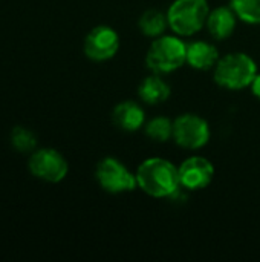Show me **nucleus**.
I'll return each instance as SVG.
<instances>
[{
	"instance_id": "f257e3e1",
	"label": "nucleus",
	"mask_w": 260,
	"mask_h": 262,
	"mask_svg": "<svg viewBox=\"0 0 260 262\" xmlns=\"http://www.w3.org/2000/svg\"><path fill=\"white\" fill-rule=\"evenodd\" d=\"M138 187L153 198L173 196L181 183L178 167L164 158H149L143 161L136 170Z\"/></svg>"
},
{
	"instance_id": "f03ea898",
	"label": "nucleus",
	"mask_w": 260,
	"mask_h": 262,
	"mask_svg": "<svg viewBox=\"0 0 260 262\" xmlns=\"http://www.w3.org/2000/svg\"><path fill=\"white\" fill-rule=\"evenodd\" d=\"M257 75L256 61L245 52H231L219 58L215 66V80L230 91H241L251 86Z\"/></svg>"
},
{
	"instance_id": "7ed1b4c3",
	"label": "nucleus",
	"mask_w": 260,
	"mask_h": 262,
	"mask_svg": "<svg viewBox=\"0 0 260 262\" xmlns=\"http://www.w3.org/2000/svg\"><path fill=\"white\" fill-rule=\"evenodd\" d=\"M187 63V45L173 35H159L146 54V64L155 74H170Z\"/></svg>"
},
{
	"instance_id": "20e7f679",
	"label": "nucleus",
	"mask_w": 260,
	"mask_h": 262,
	"mask_svg": "<svg viewBox=\"0 0 260 262\" xmlns=\"http://www.w3.org/2000/svg\"><path fill=\"white\" fill-rule=\"evenodd\" d=\"M208 14L207 0H175L167 11L169 26L175 34L188 37L205 26Z\"/></svg>"
},
{
	"instance_id": "39448f33",
	"label": "nucleus",
	"mask_w": 260,
	"mask_h": 262,
	"mask_svg": "<svg viewBox=\"0 0 260 262\" xmlns=\"http://www.w3.org/2000/svg\"><path fill=\"white\" fill-rule=\"evenodd\" d=\"M32 177L46 183H60L67 177L69 164L66 158L55 149H35L28 161Z\"/></svg>"
},
{
	"instance_id": "423d86ee",
	"label": "nucleus",
	"mask_w": 260,
	"mask_h": 262,
	"mask_svg": "<svg viewBox=\"0 0 260 262\" xmlns=\"http://www.w3.org/2000/svg\"><path fill=\"white\" fill-rule=\"evenodd\" d=\"M95 178L98 184L109 193L132 192L138 186L136 175H133L120 160L110 157L98 163Z\"/></svg>"
},
{
	"instance_id": "0eeeda50",
	"label": "nucleus",
	"mask_w": 260,
	"mask_h": 262,
	"mask_svg": "<svg viewBox=\"0 0 260 262\" xmlns=\"http://www.w3.org/2000/svg\"><path fill=\"white\" fill-rule=\"evenodd\" d=\"M173 138L178 146L196 150L208 143L210 126L196 114H182L173 121Z\"/></svg>"
},
{
	"instance_id": "6e6552de",
	"label": "nucleus",
	"mask_w": 260,
	"mask_h": 262,
	"mask_svg": "<svg viewBox=\"0 0 260 262\" xmlns=\"http://www.w3.org/2000/svg\"><path fill=\"white\" fill-rule=\"evenodd\" d=\"M84 54L93 61H106L120 49V37L110 26H95L84 38Z\"/></svg>"
},
{
	"instance_id": "1a4fd4ad",
	"label": "nucleus",
	"mask_w": 260,
	"mask_h": 262,
	"mask_svg": "<svg viewBox=\"0 0 260 262\" xmlns=\"http://www.w3.org/2000/svg\"><path fill=\"white\" fill-rule=\"evenodd\" d=\"M179 183L182 187L188 190H201L205 189L215 177V167L211 161L204 157H188L178 167Z\"/></svg>"
},
{
	"instance_id": "9d476101",
	"label": "nucleus",
	"mask_w": 260,
	"mask_h": 262,
	"mask_svg": "<svg viewBox=\"0 0 260 262\" xmlns=\"http://www.w3.org/2000/svg\"><path fill=\"white\" fill-rule=\"evenodd\" d=\"M112 121L124 132H136L146 124V114L136 101L127 100L115 106L112 112Z\"/></svg>"
},
{
	"instance_id": "9b49d317",
	"label": "nucleus",
	"mask_w": 260,
	"mask_h": 262,
	"mask_svg": "<svg viewBox=\"0 0 260 262\" xmlns=\"http://www.w3.org/2000/svg\"><path fill=\"white\" fill-rule=\"evenodd\" d=\"M219 52L215 45L195 40L187 45V63L198 71H210L215 69L216 63L219 61Z\"/></svg>"
},
{
	"instance_id": "f8f14e48",
	"label": "nucleus",
	"mask_w": 260,
	"mask_h": 262,
	"mask_svg": "<svg viewBox=\"0 0 260 262\" xmlns=\"http://www.w3.org/2000/svg\"><path fill=\"white\" fill-rule=\"evenodd\" d=\"M236 17L238 15L233 11V8L219 6V8H215L213 11H210L205 26L213 38L225 40L236 29Z\"/></svg>"
},
{
	"instance_id": "ddd939ff",
	"label": "nucleus",
	"mask_w": 260,
	"mask_h": 262,
	"mask_svg": "<svg viewBox=\"0 0 260 262\" xmlns=\"http://www.w3.org/2000/svg\"><path fill=\"white\" fill-rule=\"evenodd\" d=\"M139 98L147 104H159L164 103L170 97V86L169 83L161 77V74H153L150 77H146L139 88H138Z\"/></svg>"
},
{
	"instance_id": "4468645a",
	"label": "nucleus",
	"mask_w": 260,
	"mask_h": 262,
	"mask_svg": "<svg viewBox=\"0 0 260 262\" xmlns=\"http://www.w3.org/2000/svg\"><path fill=\"white\" fill-rule=\"evenodd\" d=\"M141 32L147 37H159L164 34L166 28L169 26L167 14L159 9H147L138 21Z\"/></svg>"
},
{
	"instance_id": "2eb2a0df",
	"label": "nucleus",
	"mask_w": 260,
	"mask_h": 262,
	"mask_svg": "<svg viewBox=\"0 0 260 262\" xmlns=\"http://www.w3.org/2000/svg\"><path fill=\"white\" fill-rule=\"evenodd\" d=\"M146 135L158 143H166L173 137V121L167 117H155L144 124Z\"/></svg>"
},
{
	"instance_id": "dca6fc26",
	"label": "nucleus",
	"mask_w": 260,
	"mask_h": 262,
	"mask_svg": "<svg viewBox=\"0 0 260 262\" xmlns=\"http://www.w3.org/2000/svg\"><path fill=\"white\" fill-rule=\"evenodd\" d=\"M11 144L17 152L32 154L37 149V137L32 130L17 126L11 132Z\"/></svg>"
},
{
	"instance_id": "f3484780",
	"label": "nucleus",
	"mask_w": 260,
	"mask_h": 262,
	"mask_svg": "<svg viewBox=\"0 0 260 262\" xmlns=\"http://www.w3.org/2000/svg\"><path fill=\"white\" fill-rule=\"evenodd\" d=\"M236 15L250 25H260V0H231Z\"/></svg>"
},
{
	"instance_id": "a211bd4d",
	"label": "nucleus",
	"mask_w": 260,
	"mask_h": 262,
	"mask_svg": "<svg viewBox=\"0 0 260 262\" xmlns=\"http://www.w3.org/2000/svg\"><path fill=\"white\" fill-rule=\"evenodd\" d=\"M251 91H253L254 97L260 100V74H257V75L254 77V80H253V83H251Z\"/></svg>"
}]
</instances>
